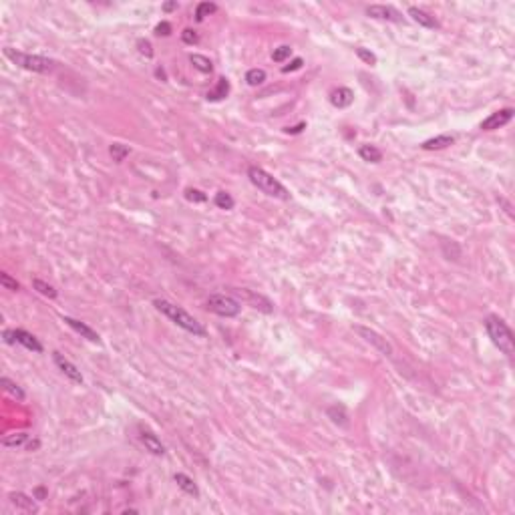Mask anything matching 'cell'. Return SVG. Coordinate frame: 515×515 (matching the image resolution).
Here are the masks:
<instances>
[{
	"mask_svg": "<svg viewBox=\"0 0 515 515\" xmlns=\"http://www.w3.org/2000/svg\"><path fill=\"white\" fill-rule=\"evenodd\" d=\"M153 306H155L161 314H165L173 324H177L179 328H183L185 332H189V334H193V336H199V338L208 336V330H205V326H203L201 322H197L187 310H183L181 306H177V304H173V302H169V300H165V298H155V300H153Z\"/></svg>",
	"mask_w": 515,
	"mask_h": 515,
	"instance_id": "1",
	"label": "cell"
},
{
	"mask_svg": "<svg viewBox=\"0 0 515 515\" xmlns=\"http://www.w3.org/2000/svg\"><path fill=\"white\" fill-rule=\"evenodd\" d=\"M483 324H485V330H487L491 342H493L505 356L511 358L513 352H515V338H513L511 328L505 324V320H501V318L495 316V314H489Z\"/></svg>",
	"mask_w": 515,
	"mask_h": 515,
	"instance_id": "2",
	"label": "cell"
},
{
	"mask_svg": "<svg viewBox=\"0 0 515 515\" xmlns=\"http://www.w3.org/2000/svg\"><path fill=\"white\" fill-rule=\"evenodd\" d=\"M248 177H250V181L260 189L262 193H266V195H270V197H276V199H290V193H288V189L274 177V175H270L266 169H262V167H258V165H252L250 169H248Z\"/></svg>",
	"mask_w": 515,
	"mask_h": 515,
	"instance_id": "3",
	"label": "cell"
},
{
	"mask_svg": "<svg viewBox=\"0 0 515 515\" xmlns=\"http://www.w3.org/2000/svg\"><path fill=\"white\" fill-rule=\"evenodd\" d=\"M4 57L10 59L14 65L26 69V71H32V73H50L55 69V63L50 59H44V57H38V55H28V53H20V50H14L10 46L4 48Z\"/></svg>",
	"mask_w": 515,
	"mask_h": 515,
	"instance_id": "4",
	"label": "cell"
},
{
	"mask_svg": "<svg viewBox=\"0 0 515 515\" xmlns=\"http://www.w3.org/2000/svg\"><path fill=\"white\" fill-rule=\"evenodd\" d=\"M208 310L218 316H224V318H234L240 314L242 306L236 298H232L228 294H212L208 298Z\"/></svg>",
	"mask_w": 515,
	"mask_h": 515,
	"instance_id": "5",
	"label": "cell"
},
{
	"mask_svg": "<svg viewBox=\"0 0 515 515\" xmlns=\"http://www.w3.org/2000/svg\"><path fill=\"white\" fill-rule=\"evenodd\" d=\"M2 338H4L6 344L18 342V344H22L24 348H28V350H32V352H42V344L38 342V338L32 336L30 332H26V330H20V328L10 330V328H6V330L2 332Z\"/></svg>",
	"mask_w": 515,
	"mask_h": 515,
	"instance_id": "6",
	"label": "cell"
},
{
	"mask_svg": "<svg viewBox=\"0 0 515 515\" xmlns=\"http://www.w3.org/2000/svg\"><path fill=\"white\" fill-rule=\"evenodd\" d=\"M232 290H234V294H238L246 304H250L252 308H256V310L266 312V314H272V312H274V306H272V302H270L266 296L256 294V292H252V290H248V288H232Z\"/></svg>",
	"mask_w": 515,
	"mask_h": 515,
	"instance_id": "7",
	"label": "cell"
},
{
	"mask_svg": "<svg viewBox=\"0 0 515 515\" xmlns=\"http://www.w3.org/2000/svg\"><path fill=\"white\" fill-rule=\"evenodd\" d=\"M354 332L363 336V340H365V342L373 344V346H375L383 356H390V354H392V346H390V344H388V340H386V338H383L379 332H375V330H371V328H367V326H354Z\"/></svg>",
	"mask_w": 515,
	"mask_h": 515,
	"instance_id": "8",
	"label": "cell"
},
{
	"mask_svg": "<svg viewBox=\"0 0 515 515\" xmlns=\"http://www.w3.org/2000/svg\"><path fill=\"white\" fill-rule=\"evenodd\" d=\"M511 119H513V109H511V107H505V109H501V111L491 113L487 119H483V121H481V129H483V131H495V129L507 125Z\"/></svg>",
	"mask_w": 515,
	"mask_h": 515,
	"instance_id": "9",
	"label": "cell"
},
{
	"mask_svg": "<svg viewBox=\"0 0 515 515\" xmlns=\"http://www.w3.org/2000/svg\"><path fill=\"white\" fill-rule=\"evenodd\" d=\"M53 358H55V365L61 369V373H63L69 381H73V383H77V385H81V383H83V375H81V371L71 363L69 358H65L61 352H53Z\"/></svg>",
	"mask_w": 515,
	"mask_h": 515,
	"instance_id": "10",
	"label": "cell"
},
{
	"mask_svg": "<svg viewBox=\"0 0 515 515\" xmlns=\"http://www.w3.org/2000/svg\"><path fill=\"white\" fill-rule=\"evenodd\" d=\"M367 14L373 16V18H379V20H390V22H400L402 20V14L392 8V6H385V4H373L367 8Z\"/></svg>",
	"mask_w": 515,
	"mask_h": 515,
	"instance_id": "11",
	"label": "cell"
},
{
	"mask_svg": "<svg viewBox=\"0 0 515 515\" xmlns=\"http://www.w3.org/2000/svg\"><path fill=\"white\" fill-rule=\"evenodd\" d=\"M139 439H141V443L145 445V449H147L149 453H153V455H163V453H165L163 443L157 439V435H155V433H151L149 429H141Z\"/></svg>",
	"mask_w": 515,
	"mask_h": 515,
	"instance_id": "12",
	"label": "cell"
},
{
	"mask_svg": "<svg viewBox=\"0 0 515 515\" xmlns=\"http://www.w3.org/2000/svg\"><path fill=\"white\" fill-rule=\"evenodd\" d=\"M352 101H354V93L346 87H338L330 93V103L338 109H344V107L352 105Z\"/></svg>",
	"mask_w": 515,
	"mask_h": 515,
	"instance_id": "13",
	"label": "cell"
},
{
	"mask_svg": "<svg viewBox=\"0 0 515 515\" xmlns=\"http://www.w3.org/2000/svg\"><path fill=\"white\" fill-rule=\"evenodd\" d=\"M63 322H67L75 332H79L83 338H87V340H91V342H99V340H101L99 334H97L91 326H87L85 322H81V320H75V318H71V316H65Z\"/></svg>",
	"mask_w": 515,
	"mask_h": 515,
	"instance_id": "14",
	"label": "cell"
},
{
	"mask_svg": "<svg viewBox=\"0 0 515 515\" xmlns=\"http://www.w3.org/2000/svg\"><path fill=\"white\" fill-rule=\"evenodd\" d=\"M408 16L413 18L417 24L425 26V28H437V26H439V22L435 20V16H431L429 12H425V10L417 8V6H410V8H408Z\"/></svg>",
	"mask_w": 515,
	"mask_h": 515,
	"instance_id": "15",
	"label": "cell"
},
{
	"mask_svg": "<svg viewBox=\"0 0 515 515\" xmlns=\"http://www.w3.org/2000/svg\"><path fill=\"white\" fill-rule=\"evenodd\" d=\"M8 499H10V503H12L16 509L26 511V513H36V505H34V501H32L34 497H28V495H24V493H10Z\"/></svg>",
	"mask_w": 515,
	"mask_h": 515,
	"instance_id": "16",
	"label": "cell"
},
{
	"mask_svg": "<svg viewBox=\"0 0 515 515\" xmlns=\"http://www.w3.org/2000/svg\"><path fill=\"white\" fill-rule=\"evenodd\" d=\"M455 143V137L453 135H439V137H433V139H427L421 147L425 149V151H439V149H445V147H449V145H453Z\"/></svg>",
	"mask_w": 515,
	"mask_h": 515,
	"instance_id": "17",
	"label": "cell"
},
{
	"mask_svg": "<svg viewBox=\"0 0 515 515\" xmlns=\"http://www.w3.org/2000/svg\"><path fill=\"white\" fill-rule=\"evenodd\" d=\"M358 155L363 157L365 161H371V163H379L383 159V151L375 145H360L358 149Z\"/></svg>",
	"mask_w": 515,
	"mask_h": 515,
	"instance_id": "18",
	"label": "cell"
},
{
	"mask_svg": "<svg viewBox=\"0 0 515 515\" xmlns=\"http://www.w3.org/2000/svg\"><path fill=\"white\" fill-rule=\"evenodd\" d=\"M173 479H175V483H177L185 493H189V495H193V497H197V495H199L197 485H195V483H193V479H191V477H187L185 473H175V475H173Z\"/></svg>",
	"mask_w": 515,
	"mask_h": 515,
	"instance_id": "19",
	"label": "cell"
},
{
	"mask_svg": "<svg viewBox=\"0 0 515 515\" xmlns=\"http://www.w3.org/2000/svg\"><path fill=\"white\" fill-rule=\"evenodd\" d=\"M189 63L199 71V73H212L214 71V65L208 57L203 55H189Z\"/></svg>",
	"mask_w": 515,
	"mask_h": 515,
	"instance_id": "20",
	"label": "cell"
},
{
	"mask_svg": "<svg viewBox=\"0 0 515 515\" xmlns=\"http://www.w3.org/2000/svg\"><path fill=\"white\" fill-rule=\"evenodd\" d=\"M328 417H330L336 425H342V427H346V425H348V415H346L344 406H338V404L330 406V408H328Z\"/></svg>",
	"mask_w": 515,
	"mask_h": 515,
	"instance_id": "21",
	"label": "cell"
},
{
	"mask_svg": "<svg viewBox=\"0 0 515 515\" xmlns=\"http://www.w3.org/2000/svg\"><path fill=\"white\" fill-rule=\"evenodd\" d=\"M246 81H248V85H252V87L262 85V83L266 81V71H264V69H250V71L246 73Z\"/></svg>",
	"mask_w": 515,
	"mask_h": 515,
	"instance_id": "22",
	"label": "cell"
},
{
	"mask_svg": "<svg viewBox=\"0 0 515 515\" xmlns=\"http://www.w3.org/2000/svg\"><path fill=\"white\" fill-rule=\"evenodd\" d=\"M218 10V4H214V2H199L197 4V8H195V20H203L205 16H210V14H214Z\"/></svg>",
	"mask_w": 515,
	"mask_h": 515,
	"instance_id": "23",
	"label": "cell"
},
{
	"mask_svg": "<svg viewBox=\"0 0 515 515\" xmlns=\"http://www.w3.org/2000/svg\"><path fill=\"white\" fill-rule=\"evenodd\" d=\"M26 441H28V435H26V433H12V435H6V437L2 439V445H4V447H22Z\"/></svg>",
	"mask_w": 515,
	"mask_h": 515,
	"instance_id": "24",
	"label": "cell"
},
{
	"mask_svg": "<svg viewBox=\"0 0 515 515\" xmlns=\"http://www.w3.org/2000/svg\"><path fill=\"white\" fill-rule=\"evenodd\" d=\"M32 286H34V290L36 292H40L42 296H46V298H57V290L50 286V284H46V282H42V280H38V278H34L32 280Z\"/></svg>",
	"mask_w": 515,
	"mask_h": 515,
	"instance_id": "25",
	"label": "cell"
},
{
	"mask_svg": "<svg viewBox=\"0 0 515 515\" xmlns=\"http://www.w3.org/2000/svg\"><path fill=\"white\" fill-rule=\"evenodd\" d=\"M228 91H230V83H228V79H226V77H222V79L218 81V89H216L214 93H208V99H212V101L224 99V97L228 95Z\"/></svg>",
	"mask_w": 515,
	"mask_h": 515,
	"instance_id": "26",
	"label": "cell"
},
{
	"mask_svg": "<svg viewBox=\"0 0 515 515\" xmlns=\"http://www.w3.org/2000/svg\"><path fill=\"white\" fill-rule=\"evenodd\" d=\"M216 205H218L220 210H232L234 205H236V201H234V197H232L230 193L220 191V193H216Z\"/></svg>",
	"mask_w": 515,
	"mask_h": 515,
	"instance_id": "27",
	"label": "cell"
},
{
	"mask_svg": "<svg viewBox=\"0 0 515 515\" xmlns=\"http://www.w3.org/2000/svg\"><path fill=\"white\" fill-rule=\"evenodd\" d=\"M2 385H4L6 392H8V394H12L14 398H18V400H22V398H24V390H22L16 383H12L10 379H6V377H4V379H2Z\"/></svg>",
	"mask_w": 515,
	"mask_h": 515,
	"instance_id": "28",
	"label": "cell"
},
{
	"mask_svg": "<svg viewBox=\"0 0 515 515\" xmlns=\"http://www.w3.org/2000/svg\"><path fill=\"white\" fill-rule=\"evenodd\" d=\"M292 55V48L288 46V44H282V46H278V48H274V53H272V59H274V63H284L288 57Z\"/></svg>",
	"mask_w": 515,
	"mask_h": 515,
	"instance_id": "29",
	"label": "cell"
},
{
	"mask_svg": "<svg viewBox=\"0 0 515 515\" xmlns=\"http://www.w3.org/2000/svg\"><path fill=\"white\" fill-rule=\"evenodd\" d=\"M109 151H111V155H113L115 161H123V159L129 155V147H125V145H121V143H113Z\"/></svg>",
	"mask_w": 515,
	"mask_h": 515,
	"instance_id": "30",
	"label": "cell"
},
{
	"mask_svg": "<svg viewBox=\"0 0 515 515\" xmlns=\"http://www.w3.org/2000/svg\"><path fill=\"white\" fill-rule=\"evenodd\" d=\"M0 284H2L6 290H12V292L20 290V284H18L14 278H10V274H6V272H2V274H0Z\"/></svg>",
	"mask_w": 515,
	"mask_h": 515,
	"instance_id": "31",
	"label": "cell"
},
{
	"mask_svg": "<svg viewBox=\"0 0 515 515\" xmlns=\"http://www.w3.org/2000/svg\"><path fill=\"white\" fill-rule=\"evenodd\" d=\"M356 55H358V59H360V61H365V63H367V65H371V67H373V65H377V57L371 53V50H367V48H363V46L356 48Z\"/></svg>",
	"mask_w": 515,
	"mask_h": 515,
	"instance_id": "32",
	"label": "cell"
},
{
	"mask_svg": "<svg viewBox=\"0 0 515 515\" xmlns=\"http://www.w3.org/2000/svg\"><path fill=\"white\" fill-rule=\"evenodd\" d=\"M185 197L189 201H193V203H203L205 199H208V197H205V193H201L199 189H191V187L185 189Z\"/></svg>",
	"mask_w": 515,
	"mask_h": 515,
	"instance_id": "33",
	"label": "cell"
},
{
	"mask_svg": "<svg viewBox=\"0 0 515 515\" xmlns=\"http://www.w3.org/2000/svg\"><path fill=\"white\" fill-rule=\"evenodd\" d=\"M137 48H139V53H141L143 57H147V59H151V57H153V46H151V42H149V40L139 38V40H137Z\"/></svg>",
	"mask_w": 515,
	"mask_h": 515,
	"instance_id": "34",
	"label": "cell"
},
{
	"mask_svg": "<svg viewBox=\"0 0 515 515\" xmlns=\"http://www.w3.org/2000/svg\"><path fill=\"white\" fill-rule=\"evenodd\" d=\"M181 38H183V42H185V44H195V42L199 40L197 32H195V30H191V28H185V30L181 32Z\"/></svg>",
	"mask_w": 515,
	"mask_h": 515,
	"instance_id": "35",
	"label": "cell"
},
{
	"mask_svg": "<svg viewBox=\"0 0 515 515\" xmlns=\"http://www.w3.org/2000/svg\"><path fill=\"white\" fill-rule=\"evenodd\" d=\"M155 34H157V36H167V34H171V24H169V22H159V24L155 26Z\"/></svg>",
	"mask_w": 515,
	"mask_h": 515,
	"instance_id": "36",
	"label": "cell"
},
{
	"mask_svg": "<svg viewBox=\"0 0 515 515\" xmlns=\"http://www.w3.org/2000/svg\"><path fill=\"white\" fill-rule=\"evenodd\" d=\"M302 65H304V61L298 57V59H294L290 65H286L284 69H282V73H294V71H298V69H302Z\"/></svg>",
	"mask_w": 515,
	"mask_h": 515,
	"instance_id": "37",
	"label": "cell"
},
{
	"mask_svg": "<svg viewBox=\"0 0 515 515\" xmlns=\"http://www.w3.org/2000/svg\"><path fill=\"white\" fill-rule=\"evenodd\" d=\"M175 8H177V2H167V4H163V10H165V12L175 10Z\"/></svg>",
	"mask_w": 515,
	"mask_h": 515,
	"instance_id": "38",
	"label": "cell"
},
{
	"mask_svg": "<svg viewBox=\"0 0 515 515\" xmlns=\"http://www.w3.org/2000/svg\"><path fill=\"white\" fill-rule=\"evenodd\" d=\"M304 127H306V125H304V123H300L298 127H292V129H286V131H288V133H300Z\"/></svg>",
	"mask_w": 515,
	"mask_h": 515,
	"instance_id": "39",
	"label": "cell"
},
{
	"mask_svg": "<svg viewBox=\"0 0 515 515\" xmlns=\"http://www.w3.org/2000/svg\"><path fill=\"white\" fill-rule=\"evenodd\" d=\"M34 493H36V499H44V497H46V491H44L42 487H38Z\"/></svg>",
	"mask_w": 515,
	"mask_h": 515,
	"instance_id": "40",
	"label": "cell"
},
{
	"mask_svg": "<svg viewBox=\"0 0 515 515\" xmlns=\"http://www.w3.org/2000/svg\"><path fill=\"white\" fill-rule=\"evenodd\" d=\"M155 75H157V77H159V79H163V81H165V73H163V71H161V69H157V71H155Z\"/></svg>",
	"mask_w": 515,
	"mask_h": 515,
	"instance_id": "41",
	"label": "cell"
}]
</instances>
